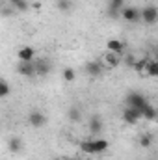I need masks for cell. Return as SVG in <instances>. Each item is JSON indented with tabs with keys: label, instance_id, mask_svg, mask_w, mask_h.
<instances>
[{
	"label": "cell",
	"instance_id": "6da1fadb",
	"mask_svg": "<svg viewBox=\"0 0 158 160\" xmlns=\"http://www.w3.org/2000/svg\"><path fill=\"white\" fill-rule=\"evenodd\" d=\"M149 102H147V99L141 95V93H128V97H126V106H130V108H134V110H138V112H141L145 106H147ZM143 118V116H141Z\"/></svg>",
	"mask_w": 158,
	"mask_h": 160
},
{
	"label": "cell",
	"instance_id": "52a82bcc",
	"mask_svg": "<svg viewBox=\"0 0 158 160\" xmlns=\"http://www.w3.org/2000/svg\"><path fill=\"white\" fill-rule=\"evenodd\" d=\"M141 118V112H138V110H134V108H130V106H126L125 110H123V121L125 123H128V125H136L138 121Z\"/></svg>",
	"mask_w": 158,
	"mask_h": 160
},
{
	"label": "cell",
	"instance_id": "d4e9b609",
	"mask_svg": "<svg viewBox=\"0 0 158 160\" xmlns=\"http://www.w3.org/2000/svg\"><path fill=\"white\" fill-rule=\"evenodd\" d=\"M71 8V4L67 2V0H58V9H62V11H67Z\"/></svg>",
	"mask_w": 158,
	"mask_h": 160
},
{
	"label": "cell",
	"instance_id": "277c9868",
	"mask_svg": "<svg viewBox=\"0 0 158 160\" xmlns=\"http://www.w3.org/2000/svg\"><path fill=\"white\" fill-rule=\"evenodd\" d=\"M121 17H123L126 22H140V21H141V11H140L138 8H134V6H130V8H123Z\"/></svg>",
	"mask_w": 158,
	"mask_h": 160
},
{
	"label": "cell",
	"instance_id": "44dd1931",
	"mask_svg": "<svg viewBox=\"0 0 158 160\" xmlns=\"http://www.w3.org/2000/svg\"><path fill=\"white\" fill-rule=\"evenodd\" d=\"M9 4L13 6V9H19V11H26L28 9V2L26 0H9Z\"/></svg>",
	"mask_w": 158,
	"mask_h": 160
},
{
	"label": "cell",
	"instance_id": "ac0fdd59",
	"mask_svg": "<svg viewBox=\"0 0 158 160\" xmlns=\"http://www.w3.org/2000/svg\"><path fill=\"white\" fill-rule=\"evenodd\" d=\"M140 145L141 147H151L153 145V134H149V132H143L141 136H140Z\"/></svg>",
	"mask_w": 158,
	"mask_h": 160
},
{
	"label": "cell",
	"instance_id": "5bb4252c",
	"mask_svg": "<svg viewBox=\"0 0 158 160\" xmlns=\"http://www.w3.org/2000/svg\"><path fill=\"white\" fill-rule=\"evenodd\" d=\"M145 75L147 77H158V60H149L147 63V69H145Z\"/></svg>",
	"mask_w": 158,
	"mask_h": 160
},
{
	"label": "cell",
	"instance_id": "603a6c76",
	"mask_svg": "<svg viewBox=\"0 0 158 160\" xmlns=\"http://www.w3.org/2000/svg\"><path fill=\"white\" fill-rule=\"evenodd\" d=\"M80 118H82V116H80V110L77 108V106H71V108H69V119L71 121H80Z\"/></svg>",
	"mask_w": 158,
	"mask_h": 160
},
{
	"label": "cell",
	"instance_id": "8992f818",
	"mask_svg": "<svg viewBox=\"0 0 158 160\" xmlns=\"http://www.w3.org/2000/svg\"><path fill=\"white\" fill-rule=\"evenodd\" d=\"M125 0H108V8H106V15L112 19H117L119 13L123 11Z\"/></svg>",
	"mask_w": 158,
	"mask_h": 160
},
{
	"label": "cell",
	"instance_id": "4fadbf2b",
	"mask_svg": "<svg viewBox=\"0 0 158 160\" xmlns=\"http://www.w3.org/2000/svg\"><path fill=\"white\" fill-rule=\"evenodd\" d=\"M106 47H108V50H110V52H117V54H121V52L125 50V43H123V41H119V39H110Z\"/></svg>",
	"mask_w": 158,
	"mask_h": 160
},
{
	"label": "cell",
	"instance_id": "9a60e30c",
	"mask_svg": "<svg viewBox=\"0 0 158 160\" xmlns=\"http://www.w3.org/2000/svg\"><path fill=\"white\" fill-rule=\"evenodd\" d=\"M80 149L86 155H95V143H93V140H84L80 143Z\"/></svg>",
	"mask_w": 158,
	"mask_h": 160
},
{
	"label": "cell",
	"instance_id": "e0dca14e",
	"mask_svg": "<svg viewBox=\"0 0 158 160\" xmlns=\"http://www.w3.org/2000/svg\"><path fill=\"white\" fill-rule=\"evenodd\" d=\"M7 147H9V151L11 153H19L21 151V147H22V142H21V138H11L9 140V143H7Z\"/></svg>",
	"mask_w": 158,
	"mask_h": 160
},
{
	"label": "cell",
	"instance_id": "ffe728a7",
	"mask_svg": "<svg viewBox=\"0 0 158 160\" xmlns=\"http://www.w3.org/2000/svg\"><path fill=\"white\" fill-rule=\"evenodd\" d=\"M147 63H149V58L136 60V63H134V71H138V73H145V69H147Z\"/></svg>",
	"mask_w": 158,
	"mask_h": 160
},
{
	"label": "cell",
	"instance_id": "2e32d148",
	"mask_svg": "<svg viewBox=\"0 0 158 160\" xmlns=\"http://www.w3.org/2000/svg\"><path fill=\"white\" fill-rule=\"evenodd\" d=\"M156 114H158V112H156V108H155L153 104H147V106L141 110V116H143L145 119H149V121L155 119V118H156Z\"/></svg>",
	"mask_w": 158,
	"mask_h": 160
},
{
	"label": "cell",
	"instance_id": "9c48e42d",
	"mask_svg": "<svg viewBox=\"0 0 158 160\" xmlns=\"http://www.w3.org/2000/svg\"><path fill=\"white\" fill-rule=\"evenodd\" d=\"M34 54H36V50L32 47H22V48H19L17 58H19V62H34Z\"/></svg>",
	"mask_w": 158,
	"mask_h": 160
},
{
	"label": "cell",
	"instance_id": "7402d4cb",
	"mask_svg": "<svg viewBox=\"0 0 158 160\" xmlns=\"http://www.w3.org/2000/svg\"><path fill=\"white\" fill-rule=\"evenodd\" d=\"M75 77H77V73H75L73 67H65V69H63V80H65V82H73Z\"/></svg>",
	"mask_w": 158,
	"mask_h": 160
},
{
	"label": "cell",
	"instance_id": "4316f807",
	"mask_svg": "<svg viewBox=\"0 0 158 160\" xmlns=\"http://www.w3.org/2000/svg\"><path fill=\"white\" fill-rule=\"evenodd\" d=\"M77 160H82V158H77Z\"/></svg>",
	"mask_w": 158,
	"mask_h": 160
},
{
	"label": "cell",
	"instance_id": "d6986e66",
	"mask_svg": "<svg viewBox=\"0 0 158 160\" xmlns=\"http://www.w3.org/2000/svg\"><path fill=\"white\" fill-rule=\"evenodd\" d=\"M93 143H95V155L104 153L108 149V140H93Z\"/></svg>",
	"mask_w": 158,
	"mask_h": 160
},
{
	"label": "cell",
	"instance_id": "30bf717a",
	"mask_svg": "<svg viewBox=\"0 0 158 160\" xmlns=\"http://www.w3.org/2000/svg\"><path fill=\"white\" fill-rule=\"evenodd\" d=\"M102 128H104V123L101 119V116H93L89 119V132L91 134H99V132H102Z\"/></svg>",
	"mask_w": 158,
	"mask_h": 160
},
{
	"label": "cell",
	"instance_id": "7a4b0ae2",
	"mask_svg": "<svg viewBox=\"0 0 158 160\" xmlns=\"http://www.w3.org/2000/svg\"><path fill=\"white\" fill-rule=\"evenodd\" d=\"M141 22H145V24H156L158 22V8L156 6H145L141 9Z\"/></svg>",
	"mask_w": 158,
	"mask_h": 160
},
{
	"label": "cell",
	"instance_id": "3957f363",
	"mask_svg": "<svg viewBox=\"0 0 158 160\" xmlns=\"http://www.w3.org/2000/svg\"><path fill=\"white\" fill-rule=\"evenodd\" d=\"M17 73L21 77H26V78H32L37 75V69H36V63L34 62H19L17 65Z\"/></svg>",
	"mask_w": 158,
	"mask_h": 160
},
{
	"label": "cell",
	"instance_id": "5b68a950",
	"mask_svg": "<svg viewBox=\"0 0 158 160\" xmlns=\"http://www.w3.org/2000/svg\"><path fill=\"white\" fill-rule=\"evenodd\" d=\"M28 123H30V127H34V128H41V127L47 125V116L41 114L39 110H32V112L28 114Z\"/></svg>",
	"mask_w": 158,
	"mask_h": 160
},
{
	"label": "cell",
	"instance_id": "7c38bea8",
	"mask_svg": "<svg viewBox=\"0 0 158 160\" xmlns=\"http://www.w3.org/2000/svg\"><path fill=\"white\" fill-rule=\"evenodd\" d=\"M36 69H37V75L39 77H47L50 73V62L48 60H39L36 62Z\"/></svg>",
	"mask_w": 158,
	"mask_h": 160
},
{
	"label": "cell",
	"instance_id": "ba28073f",
	"mask_svg": "<svg viewBox=\"0 0 158 160\" xmlns=\"http://www.w3.org/2000/svg\"><path fill=\"white\" fill-rule=\"evenodd\" d=\"M104 71V63L102 62H87L86 63V73L89 77H101Z\"/></svg>",
	"mask_w": 158,
	"mask_h": 160
},
{
	"label": "cell",
	"instance_id": "484cf974",
	"mask_svg": "<svg viewBox=\"0 0 158 160\" xmlns=\"http://www.w3.org/2000/svg\"><path fill=\"white\" fill-rule=\"evenodd\" d=\"M155 60H158V52H156V58H155Z\"/></svg>",
	"mask_w": 158,
	"mask_h": 160
},
{
	"label": "cell",
	"instance_id": "8fae6325",
	"mask_svg": "<svg viewBox=\"0 0 158 160\" xmlns=\"http://www.w3.org/2000/svg\"><path fill=\"white\" fill-rule=\"evenodd\" d=\"M102 63L108 65V67H117L119 63H121V54H117V52H108V54L104 56Z\"/></svg>",
	"mask_w": 158,
	"mask_h": 160
},
{
	"label": "cell",
	"instance_id": "cb8c5ba5",
	"mask_svg": "<svg viewBox=\"0 0 158 160\" xmlns=\"http://www.w3.org/2000/svg\"><path fill=\"white\" fill-rule=\"evenodd\" d=\"M9 95V84L6 82V80H0V97H7Z\"/></svg>",
	"mask_w": 158,
	"mask_h": 160
}]
</instances>
